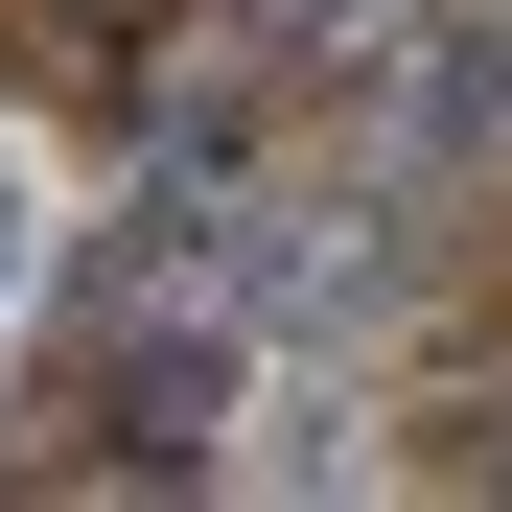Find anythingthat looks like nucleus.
I'll list each match as a JSON object with an SVG mask.
<instances>
[{"label": "nucleus", "instance_id": "obj_1", "mask_svg": "<svg viewBox=\"0 0 512 512\" xmlns=\"http://www.w3.org/2000/svg\"><path fill=\"white\" fill-rule=\"evenodd\" d=\"M0 280H24V210H0Z\"/></svg>", "mask_w": 512, "mask_h": 512}]
</instances>
